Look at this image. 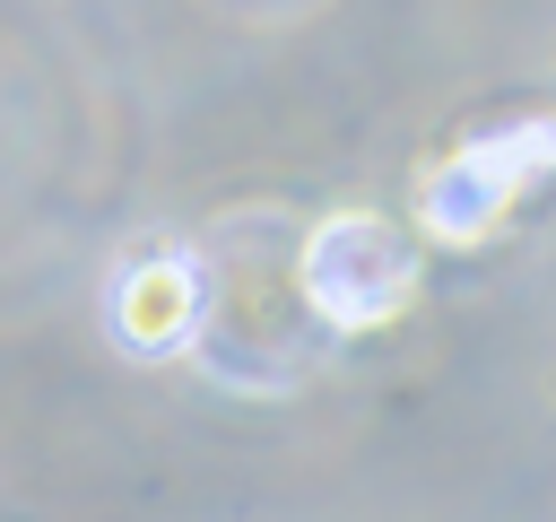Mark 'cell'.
<instances>
[{
    "label": "cell",
    "instance_id": "6da1fadb",
    "mask_svg": "<svg viewBox=\"0 0 556 522\" xmlns=\"http://www.w3.org/2000/svg\"><path fill=\"white\" fill-rule=\"evenodd\" d=\"M304 304L330 322V331H374L391 313H408L417 296V244L382 217V209H339L304 235Z\"/></svg>",
    "mask_w": 556,
    "mask_h": 522
},
{
    "label": "cell",
    "instance_id": "3957f363",
    "mask_svg": "<svg viewBox=\"0 0 556 522\" xmlns=\"http://www.w3.org/2000/svg\"><path fill=\"white\" fill-rule=\"evenodd\" d=\"M200 270L174 252V244H148L139 261H122L113 270V296H104V322H113V339L122 348H139V357H174V348H191V331H200Z\"/></svg>",
    "mask_w": 556,
    "mask_h": 522
},
{
    "label": "cell",
    "instance_id": "7a4b0ae2",
    "mask_svg": "<svg viewBox=\"0 0 556 522\" xmlns=\"http://www.w3.org/2000/svg\"><path fill=\"white\" fill-rule=\"evenodd\" d=\"M547 148H556L547 122H513L495 139H469V148L434 157L426 183H417V226L434 244H486L504 226V209L547 174Z\"/></svg>",
    "mask_w": 556,
    "mask_h": 522
}]
</instances>
